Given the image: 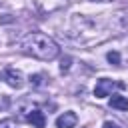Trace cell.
I'll use <instances>...</instances> for the list:
<instances>
[{"mask_svg":"<svg viewBox=\"0 0 128 128\" xmlns=\"http://www.w3.org/2000/svg\"><path fill=\"white\" fill-rule=\"evenodd\" d=\"M20 48H22V52H26L38 60H44V62H50V60L58 58V54H60L58 44L42 32H28L20 40Z\"/></svg>","mask_w":128,"mask_h":128,"instance_id":"obj_1","label":"cell"},{"mask_svg":"<svg viewBox=\"0 0 128 128\" xmlns=\"http://www.w3.org/2000/svg\"><path fill=\"white\" fill-rule=\"evenodd\" d=\"M126 84L120 80H110V78H100L94 86V96L96 98H106L108 94H112V90H124Z\"/></svg>","mask_w":128,"mask_h":128,"instance_id":"obj_2","label":"cell"},{"mask_svg":"<svg viewBox=\"0 0 128 128\" xmlns=\"http://www.w3.org/2000/svg\"><path fill=\"white\" fill-rule=\"evenodd\" d=\"M0 80H4L8 86H12V88H22L24 86V76H22V72L20 70H16V68H4L2 72H0Z\"/></svg>","mask_w":128,"mask_h":128,"instance_id":"obj_3","label":"cell"},{"mask_svg":"<svg viewBox=\"0 0 128 128\" xmlns=\"http://www.w3.org/2000/svg\"><path fill=\"white\" fill-rule=\"evenodd\" d=\"M110 26H112L118 34H128V8L118 10L116 14H112V18H110Z\"/></svg>","mask_w":128,"mask_h":128,"instance_id":"obj_4","label":"cell"},{"mask_svg":"<svg viewBox=\"0 0 128 128\" xmlns=\"http://www.w3.org/2000/svg\"><path fill=\"white\" fill-rule=\"evenodd\" d=\"M76 122H78V116L68 110V112H64L56 118V128H74Z\"/></svg>","mask_w":128,"mask_h":128,"instance_id":"obj_5","label":"cell"},{"mask_svg":"<svg viewBox=\"0 0 128 128\" xmlns=\"http://www.w3.org/2000/svg\"><path fill=\"white\" fill-rule=\"evenodd\" d=\"M26 120H28L34 128H44V126H46V116H44V112H40L38 108H32V110L26 114Z\"/></svg>","mask_w":128,"mask_h":128,"instance_id":"obj_6","label":"cell"},{"mask_svg":"<svg viewBox=\"0 0 128 128\" xmlns=\"http://www.w3.org/2000/svg\"><path fill=\"white\" fill-rule=\"evenodd\" d=\"M110 108L128 110V98H126V96H112V98H110Z\"/></svg>","mask_w":128,"mask_h":128,"instance_id":"obj_7","label":"cell"},{"mask_svg":"<svg viewBox=\"0 0 128 128\" xmlns=\"http://www.w3.org/2000/svg\"><path fill=\"white\" fill-rule=\"evenodd\" d=\"M28 82H30V86L38 88V86H44V84H46V76H44V74H32V76L28 78Z\"/></svg>","mask_w":128,"mask_h":128,"instance_id":"obj_8","label":"cell"},{"mask_svg":"<svg viewBox=\"0 0 128 128\" xmlns=\"http://www.w3.org/2000/svg\"><path fill=\"white\" fill-rule=\"evenodd\" d=\"M106 60H108L110 64H114V66H120V64H122V60H120V54H118L116 50H110V52L106 54Z\"/></svg>","mask_w":128,"mask_h":128,"instance_id":"obj_9","label":"cell"},{"mask_svg":"<svg viewBox=\"0 0 128 128\" xmlns=\"http://www.w3.org/2000/svg\"><path fill=\"white\" fill-rule=\"evenodd\" d=\"M0 128H18V126H16V122H14V120L6 118V120H2V122H0Z\"/></svg>","mask_w":128,"mask_h":128,"instance_id":"obj_10","label":"cell"},{"mask_svg":"<svg viewBox=\"0 0 128 128\" xmlns=\"http://www.w3.org/2000/svg\"><path fill=\"white\" fill-rule=\"evenodd\" d=\"M60 70H62V72H68V70H70V58H68V56H66V58H62Z\"/></svg>","mask_w":128,"mask_h":128,"instance_id":"obj_11","label":"cell"},{"mask_svg":"<svg viewBox=\"0 0 128 128\" xmlns=\"http://www.w3.org/2000/svg\"><path fill=\"white\" fill-rule=\"evenodd\" d=\"M102 128H120V126H118V124H116V122H112V120H106V122H104V126H102Z\"/></svg>","mask_w":128,"mask_h":128,"instance_id":"obj_12","label":"cell"},{"mask_svg":"<svg viewBox=\"0 0 128 128\" xmlns=\"http://www.w3.org/2000/svg\"><path fill=\"white\" fill-rule=\"evenodd\" d=\"M90 2H112V0H90Z\"/></svg>","mask_w":128,"mask_h":128,"instance_id":"obj_13","label":"cell"}]
</instances>
